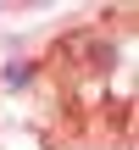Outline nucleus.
I'll return each instance as SVG.
<instances>
[{"label": "nucleus", "mask_w": 139, "mask_h": 150, "mask_svg": "<svg viewBox=\"0 0 139 150\" xmlns=\"http://www.w3.org/2000/svg\"><path fill=\"white\" fill-rule=\"evenodd\" d=\"M33 72H39L33 61H6V67H0V89H28Z\"/></svg>", "instance_id": "1"}]
</instances>
